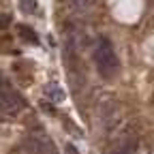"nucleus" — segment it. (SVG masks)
<instances>
[{
    "instance_id": "f257e3e1",
    "label": "nucleus",
    "mask_w": 154,
    "mask_h": 154,
    "mask_svg": "<svg viewBox=\"0 0 154 154\" xmlns=\"http://www.w3.org/2000/svg\"><path fill=\"white\" fill-rule=\"evenodd\" d=\"M94 62H96V66H99L103 77H109L111 73H116V69H118V58H116V51H113V45L109 43V38H105V36L99 38L96 49H94Z\"/></svg>"
},
{
    "instance_id": "f03ea898",
    "label": "nucleus",
    "mask_w": 154,
    "mask_h": 154,
    "mask_svg": "<svg viewBox=\"0 0 154 154\" xmlns=\"http://www.w3.org/2000/svg\"><path fill=\"white\" fill-rule=\"evenodd\" d=\"M22 99H19L17 94L13 92H0V111H5V113H17L19 109H22Z\"/></svg>"
},
{
    "instance_id": "7ed1b4c3",
    "label": "nucleus",
    "mask_w": 154,
    "mask_h": 154,
    "mask_svg": "<svg viewBox=\"0 0 154 154\" xmlns=\"http://www.w3.org/2000/svg\"><path fill=\"white\" fill-rule=\"evenodd\" d=\"M45 96H49L54 103H62L66 94H64V90L58 86V84H47L45 86Z\"/></svg>"
},
{
    "instance_id": "20e7f679",
    "label": "nucleus",
    "mask_w": 154,
    "mask_h": 154,
    "mask_svg": "<svg viewBox=\"0 0 154 154\" xmlns=\"http://www.w3.org/2000/svg\"><path fill=\"white\" fill-rule=\"evenodd\" d=\"M19 34H22V38L24 41H30V43H36L38 38H36V34H34V30L32 28H26V26H19Z\"/></svg>"
},
{
    "instance_id": "39448f33",
    "label": "nucleus",
    "mask_w": 154,
    "mask_h": 154,
    "mask_svg": "<svg viewBox=\"0 0 154 154\" xmlns=\"http://www.w3.org/2000/svg\"><path fill=\"white\" fill-rule=\"evenodd\" d=\"M19 9L24 13H34L36 11V0H19Z\"/></svg>"
},
{
    "instance_id": "423d86ee",
    "label": "nucleus",
    "mask_w": 154,
    "mask_h": 154,
    "mask_svg": "<svg viewBox=\"0 0 154 154\" xmlns=\"http://www.w3.org/2000/svg\"><path fill=\"white\" fill-rule=\"evenodd\" d=\"M69 2H71V7H75V9H86V7L92 5V0H69Z\"/></svg>"
},
{
    "instance_id": "0eeeda50",
    "label": "nucleus",
    "mask_w": 154,
    "mask_h": 154,
    "mask_svg": "<svg viewBox=\"0 0 154 154\" xmlns=\"http://www.w3.org/2000/svg\"><path fill=\"white\" fill-rule=\"evenodd\" d=\"M9 24H11V17H9V15H5V13H0V30H5Z\"/></svg>"
},
{
    "instance_id": "6e6552de",
    "label": "nucleus",
    "mask_w": 154,
    "mask_h": 154,
    "mask_svg": "<svg viewBox=\"0 0 154 154\" xmlns=\"http://www.w3.org/2000/svg\"><path fill=\"white\" fill-rule=\"evenodd\" d=\"M64 154H79V150H77L73 143H66L64 146Z\"/></svg>"
}]
</instances>
